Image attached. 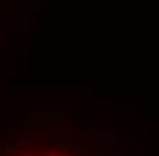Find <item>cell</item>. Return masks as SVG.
Masks as SVG:
<instances>
[{"label":"cell","instance_id":"1","mask_svg":"<svg viewBox=\"0 0 159 156\" xmlns=\"http://www.w3.org/2000/svg\"><path fill=\"white\" fill-rule=\"evenodd\" d=\"M0 156H102L88 142L58 129H33L0 142Z\"/></svg>","mask_w":159,"mask_h":156}]
</instances>
